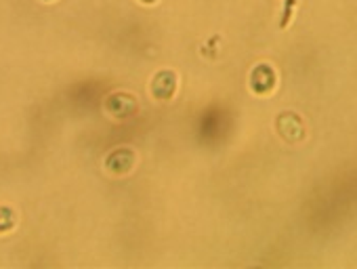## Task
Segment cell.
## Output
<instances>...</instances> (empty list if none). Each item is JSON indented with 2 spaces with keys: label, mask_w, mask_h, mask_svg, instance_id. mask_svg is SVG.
I'll list each match as a JSON object with an SVG mask.
<instances>
[{
  "label": "cell",
  "mask_w": 357,
  "mask_h": 269,
  "mask_svg": "<svg viewBox=\"0 0 357 269\" xmlns=\"http://www.w3.org/2000/svg\"><path fill=\"white\" fill-rule=\"evenodd\" d=\"M139 3H143V5H155L158 0H139Z\"/></svg>",
  "instance_id": "obj_8"
},
{
  "label": "cell",
  "mask_w": 357,
  "mask_h": 269,
  "mask_svg": "<svg viewBox=\"0 0 357 269\" xmlns=\"http://www.w3.org/2000/svg\"><path fill=\"white\" fill-rule=\"evenodd\" d=\"M137 107H139L137 97L130 95V93H124V91L112 93L105 99V112L112 118H116V120H126V118L135 116L137 114Z\"/></svg>",
  "instance_id": "obj_3"
},
{
  "label": "cell",
  "mask_w": 357,
  "mask_h": 269,
  "mask_svg": "<svg viewBox=\"0 0 357 269\" xmlns=\"http://www.w3.org/2000/svg\"><path fill=\"white\" fill-rule=\"evenodd\" d=\"M47 3H51V0H47Z\"/></svg>",
  "instance_id": "obj_9"
},
{
  "label": "cell",
  "mask_w": 357,
  "mask_h": 269,
  "mask_svg": "<svg viewBox=\"0 0 357 269\" xmlns=\"http://www.w3.org/2000/svg\"><path fill=\"white\" fill-rule=\"evenodd\" d=\"M296 0H286V5H284V20H282V28H286L288 26V22H290V17H292V9H296Z\"/></svg>",
  "instance_id": "obj_7"
},
{
  "label": "cell",
  "mask_w": 357,
  "mask_h": 269,
  "mask_svg": "<svg viewBox=\"0 0 357 269\" xmlns=\"http://www.w3.org/2000/svg\"><path fill=\"white\" fill-rule=\"evenodd\" d=\"M17 219H15V213L13 208L9 206H0V236L3 233H9L13 227H15Z\"/></svg>",
  "instance_id": "obj_6"
},
{
  "label": "cell",
  "mask_w": 357,
  "mask_h": 269,
  "mask_svg": "<svg viewBox=\"0 0 357 269\" xmlns=\"http://www.w3.org/2000/svg\"><path fill=\"white\" fill-rule=\"evenodd\" d=\"M178 78L172 70H160L151 78V97L155 101H170L176 93Z\"/></svg>",
  "instance_id": "obj_4"
},
{
  "label": "cell",
  "mask_w": 357,
  "mask_h": 269,
  "mask_svg": "<svg viewBox=\"0 0 357 269\" xmlns=\"http://www.w3.org/2000/svg\"><path fill=\"white\" fill-rule=\"evenodd\" d=\"M278 84V74L275 70L269 66V63H257L252 70H250V76H248V86L255 95L259 97H265L269 93H273Z\"/></svg>",
  "instance_id": "obj_1"
},
{
  "label": "cell",
  "mask_w": 357,
  "mask_h": 269,
  "mask_svg": "<svg viewBox=\"0 0 357 269\" xmlns=\"http://www.w3.org/2000/svg\"><path fill=\"white\" fill-rule=\"evenodd\" d=\"M135 167V152L130 148H116L105 158V171L109 175H128Z\"/></svg>",
  "instance_id": "obj_5"
},
{
  "label": "cell",
  "mask_w": 357,
  "mask_h": 269,
  "mask_svg": "<svg viewBox=\"0 0 357 269\" xmlns=\"http://www.w3.org/2000/svg\"><path fill=\"white\" fill-rule=\"evenodd\" d=\"M275 128L280 132V137L288 144H298L305 139V122L296 112H282L278 116Z\"/></svg>",
  "instance_id": "obj_2"
}]
</instances>
